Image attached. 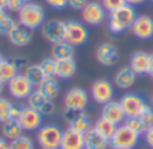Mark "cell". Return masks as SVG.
I'll return each instance as SVG.
<instances>
[{
  "label": "cell",
  "mask_w": 153,
  "mask_h": 149,
  "mask_svg": "<svg viewBox=\"0 0 153 149\" xmlns=\"http://www.w3.org/2000/svg\"><path fill=\"white\" fill-rule=\"evenodd\" d=\"M19 24L28 30L40 28L46 21L45 8L35 1H27L18 12Z\"/></svg>",
  "instance_id": "1"
},
{
  "label": "cell",
  "mask_w": 153,
  "mask_h": 149,
  "mask_svg": "<svg viewBox=\"0 0 153 149\" xmlns=\"http://www.w3.org/2000/svg\"><path fill=\"white\" fill-rule=\"evenodd\" d=\"M136 18H137V13H136L134 7L130 4H125L118 10L109 12V30L113 34H121L132 27Z\"/></svg>",
  "instance_id": "2"
},
{
  "label": "cell",
  "mask_w": 153,
  "mask_h": 149,
  "mask_svg": "<svg viewBox=\"0 0 153 149\" xmlns=\"http://www.w3.org/2000/svg\"><path fill=\"white\" fill-rule=\"evenodd\" d=\"M62 130L55 124L42 125L36 133V141L40 149H59L62 139Z\"/></svg>",
  "instance_id": "3"
},
{
  "label": "cell",
  "mask_w": 153,
  "mask_h": 149,
  "mask_svg": "<svg viewBox=\"0 0 153 149\" xmlns=\"http://www.w3.org/2000/svg\"><path fill=\"white\" fill-rule=\"evenodd\" d=\"M140 141V134L133 132L125 124L117 126L116 133L110 139L111 149H134Z\"/></svg>",
  "instance_id": "4"
},
{
  "label": "cell",
  "mask_w": 153,
  "mask_h": 149,
  "mask_svg": "<svg viewBox=\"0 0 153 149\" xmlns=\"http://www.w3.org/2000/svg\"><path fill=\"white\" fill-rule=\"evenodd\" d=\"M43 38L51 44H55L59 42H65L66 38V21L59 20V19H50L45 21L40 27Z\"/></svg>",
  "instance_id": "5"
},
{
  "label": "cell",
  "mask_w": 153,
  "mask_h": 149,
  "mask_svg": "<svg viewBox=\"0 0 153 149\" xmlns=\"http://www.w3.org/2000/svg\"><path fill=\"white\" fill-rule=\"evenodd\" d=\"M67 43L71 46H82L89 40V30L83 23H79L76 20L66 21V38Z\"/></svg>",
  "instance_id": "6"
},
{
  "label": "cell",
  "mask_w": 153,
  "mask_h": 149,
  "mask_svg": "<svg viewBox=\"0 0 153 149\" xmlns=\"http://www.w3.org/2000/svg\"><path fill=\"white\" fill-rule=\"evenodd\" d=\"M7 87L10 94L16 99H27L30 94L34 91L35 86L27 79L24 74L19 73L16 77H13L10 82L7 83Z\"/></svg>",
  "instance_id": "7"
},
{
  "label": "cell",
  "mask_w": 153,
  "mask_h": 149,
  "mask_svg": "<svg viewBox=\"0 0 153 149\" xmlns=\"http://www.w3.org/2000/svg\"><path fill=\"white\" fill-rule=\"evenodd\" d=\"M89 104V94L81 87H73L66 93L63 99L65 109L74 112H85Z\"/></svg>",
  "instance_id": "8"
},
{
  "label": "cell",
  "mask_w": 153,
  "mask_h": 149,
  "mask_svg": "<svg viewBox=\"0 0 153 149\" xmlns=\"http://www.w3.org/2000/svg\"><path fill=\"white\" fill-rule=\"evenodd\" d=\"M82 20L89 26H100L106 19V10L98 1H89L81 11Z\"/></svg>",
  "instance_id": "9"
},
{
  "label": "cell",
  "mask_w": 153,
  "mask_h": 149,
  "mask_svg": "<svg viewBox=\"0 0 153 149\" xmlns=\"http://www.w3.org/2000/svg\"><path fill=\"white\" fill-rule=\"evenodd\" d=\"M42 117L40 112H38L36 109H32L31 106H23L22 107V113L18 118V122L20 124L22 129L24 132H34L39 130L42 126Z\"/></svg>",
  "instance_id": "10"
},
{
  "label": "cell",
  "mask_w": 153,
  "mask_h": 149,
  "mask_svg": "<svg viewBox=\"0 0 153 149\" xmlns=\"http://www.w3.org/2000/svg\"><path fill=\"white\" fill-rule=\"evenodd\" d=\"M91 98L94 99L97 104L105 105L110 102L114 97V86L110 81L108 79H97L91 85Z\"/></svg>",
  "instance_id": "11"
},
{
  "label": "cell",
  "mask_w": 153,
  "mask_h": 149,
  "mask_svg": "<svg viewBox=\"0 0 153 149\" xmlns=\"http://www.w3.org/2000/svg\"><path fill=\"white\" fill-rule=\"evenodd\" d=\"M120 104H121L126 117H138L141 114V112L144 110V107L146 106L143 97L134 93L124 94L120 99Z\"/></svg>",
  "instance_id": "12"
},
{
  "label": "cell",
  "mask_w": 153,
  "mask_h": 149,
  "mask_svg": "<svg viewBox=\"0 0 153 149\" xmlns=\"http://www.w3.org/2000/svg\"><path fill=\"white\" fill-rule=\"evenodd\" d=\"M118 58H120L118 50L111 43H101L95 48V59H97L98 63L105 67L114 66L118 62Z\"/></svg>",
  "instance_id": "13"
},
{
  "label": "cell",
  "mask_w": 153,
  "mask_h": 149,
  "mask_svg": "<svg viewBox=\"0 0 153 149\" xmlns=\"http://www.w3.org/2000/svg\"><path fill=\"white\" fill-rule=\"evenodd\" d=\"M130 30L132 34L138 39H151L153 36V19L148 15H138L133 21Z\"/></svg>",
  "instance_id": "14"
},
{
  "label": "cell",
  "mask_w": 153,
  "mask_h": 149,
  "mask_svg": "<svg viewBox=\"0 0 153 149\" xmlns=\"http://www.w3.org/2000/svg\"><path fill=\"white\" fill-rule=\"evenodd\" d=\"M101 117L111 121V122L116 124V125H121V124H124L125 120H126V116H125V112H124V109H122L120 101H113V99H111L110 102H108V104L102 105Z\"/></svg>",
  "instance_id": "15"
},
{
  "label": "cell",
  "mask_w": 153,
  "mask_h": 149,
  "mask_svg": "<svg viewBox=\"0 0 153 149\" xmlns=\"http://www.w3.org/2000/svg\"><path fill=\"white\" fill-rule=\"evenodd\" d=\"M59 149H85V134L67 128L62 133Z\"/></svg>",
  "instance_id": "16"
},
{
  "label": "cell",
  "mask_w": 153,
  "mask_h": 149,
  "mask_svg": "<svg viewBox=\"0 0 153 149\" xmlns=\"http://www.w3.org/2000/svg\"><path fill=\"white\" fill-rule=\"evenodd\" d=\"M110 147V141L103 137L94 126L85 133V149H108Z\"/></svg>",
  "instance_id": "17"
},
{
  "label": "cell",
  "mask_w": 153,
  "mask_h": 149,
  "mask_svg": "<svg viewBox=\"0 0 153 149\" xmlns=\"http://www.w3.org/2000/svg\"><path fill=\"white\" fill-rule=\"evenodd\" d=\"M136 77H137V74L129 66H124L114 74V86L121 89V90H126L134 85Z\"/></svg>",
  "instance_id": "18"
},
{
  "label": "cell",
  "mask_w": 153,
  "mask_h": 149,
  "mask_svg": "<svg viewBox=\"0 0 153 149\" xmlns=\"http://www.w3.org/2000/svg\"><path fill=\"white\" fill-rule=\"evenodd\" d=\"M129 67L136 73L137 75L141 74H149V54L144 51H137L130 58Z\"/></svg>",
  "instance_id": "19"
},
{
  "label": "cell",
  "mask_w": 153,
  "mask_h": 149,
  "mask_svg": "<svg viewBox=\"0 0 153 149\" xmlns=\"http://www.w3.org/2000/svg\"><path fill=\"white\" fill-rule=\"evenodd\" d=\"M8 40H10L13 46H16V47H26L32 40L31 30H28L19 24V26L8 35Z\"/></svg>",
  "instance_id": "20"
},
{
  "label": "cell",
  "mask_w": 153,
  "mask_h": 149,
  "mask_svg": "<svg viewBox=\"0 0 153 149\" xmlns=\"http://www.w3.org/2000/svg\"><path fill=\"white\" fill-rule=\"evenodd\" d=\"M38 90L43 94L47 99L50 101H54L55 98H58L59 93H61V86H59V82L54 78H46L39 86H38Z\"/></svg>",
  "instance_id": "21"
},
{
  "label": "cell",
  "mask_w": 153,
  "mask_h": 149,
  "mask_svg": "<svg viewBox=\"0 0 153 149\" xmlns=\"http://www.w3.org/2000/svg\"><path fill=\"white\" fill-rule=\"evenodd\" d=\"M76 73V63L74 58L56 61V77L61 79H70Z\"/></svg>",
  "instance_id": "22"
},
{
  "label": "cell",
  "mask_w": 153,
  "mask_h": 149,
  "mask_svg": "<svg viewBox=\"0 0 153 149\" xmlns=\"http://www.w3.org/2000/svg\"><path fill=\"white\" fill-rule=\"evenodd\" d=\"M51 58H54L55 61L74 58V46L67 43L66 40L55 43V44H53V48H51Z\"/></svg>",
  "instance_id": "23"
},
{
  "label": "cell",
  "mask_w": 153,
  "mask_h": 149,
  "mask_svg": "<svg viewBox=\"0 0 153 149\" xmlns=\"http://www.w3.org/2000/svg\"><path fill=\"white\" fill-rule=\"evenodd\" d=\"M23 129H22L20 124L18 122V120H8L5 122H3L1 125V133L3 137L8 141H12V140L18 139L23 134Z\"/></svg>",
  "instance_id": "24"
},
{
  "label": "cell",
  "mask_w": 153,
  "mask_h": 149,
  "mask_svg": "<svg viewBox=\"0 0 153 149\" xmlns=\"http://www.w3.org/2000/svg\"><path fill=\"white\" fill-rule=\"evenodd\" d=\"M69 128H71V129H74V130L81 132V133L85 134L90 128H91L90 117L85 112H78V114L69 122Z\"/></svg>",
  "instance_id": "25"
},
{
  "label": "cell",
  "mask_w": 153,
  "mask_h": 149,
  "mask_svg": "<svg viewBox=\"0 0 153 149\" xmlns=\"http://www.w3.org/2000/svg\"><path fill=\"white\" fill-rule=\"evenodd\" d=\"M23 74L26 75L27 79H28L35 87H38V86L46 79V75H45V73L42 71L39 64H28V66L24 69Z\"/></svg>",
  "instance_id": "26"
},
{
  "label": "cell",
  "mask_w": 153,
  "mask_h": 149,
  "mask_svg": "<svg viewBox=\"0 0 153 149\" xmlns=\"http://www.w3.org/2000/svg\"><path fill=\"white\" fill-rule=\"evenodd\" d=\"M18 74H19V70L13 64V62L11 59H3L1 64H0V81L3 83H8Z\"/></svg>",
  "instance_id": "27"
},
{
  "label": "cell",
  "mask_w": 153,
  "mask_h": 149,
  "mask_svg": "<svg viewBox=\"0 0 153 149\" xmlns=\"http://www.w3.org/2000/svg\"><path fill=\"white\" fill-rule=\"evenodd\" d=\"M117 126L118 125H116V124H113L111 121L106 120V118H103V117H100L94 124V128L97 129L103 137H106L109 141H110V139L113 137V134L116 133Z\"/></svg>",
  "instance_id": "28"
},
{
  "label": "cell",
  "mask_w": 153,
  "mask_h": 149,
  "mask_svg": "<svg viewBox=\"0 0 153 149\" xmlns=\"http://www.w3.org/2000/svg\"><path fill=\"white\" fill-rule=\"evenodd\" d=\"M47 101H50V99H47L36 89V90L32 91V93L30 94V97L27 98V105H28V106H31L32 109H36L38 112H40V110L43 109V106L47 104Z\"/></svg>",
  "instance_id": "29"
},
{
  "label": "cell",
  "mask_w": 153,
  "mask_h": 149,
  "mask_svg": "<svg viewBox=\"0 0 153 149\" xmlns=\"http://www.w3.org/2000/svg\"><path fill=\"white\" fill-rule=\"evenodd\" d=\"M42 71L45 73L46 78H54L56 77V61L54 58H45L39 63Z\"/></svg>",
  "instance_id": "30"
},
{
  "label": "cell",
  "mask_w": 153,
  "mask_h": 149,
  "mask_svg": "<svg viewBox=\"0 0 153 149\" xmlns=\"http://www.w3.org/2000/svg\"><path fill=\"white\" fill-rule=\"evenodd\" d=\"M124 124L128 126V128L132 129L133 132L138 133L140 136L145 133V130L148 129V126L144 124V121L141 120L140 117H126V120H125Z\"/></svg>",
  "instance_id": "31"
},
{
  "label": "cell",
  "mask_w": 153,
  "mask_h": 149,
  "mask_svg": "<svg viewBox=\"0 0 153 149\" xmlns=\"http://www.w3.org/2000/svg\"><path fill=\"white\" fill-rule=\"evenodd\" d=\"M18 26H19V23H16L15 19L11 18L10 15H5L4 18L0 20V35L8 36Z\"/></svg>",
  "instance_id": "32"
},
{
  "label": "cell",
  "mask_w": 153,
  "mask_h": 149,
  "mask_svg": "<svg viewBox=\"0 0 153 149\" xmlns=\"http://www.w3.org/2000/svg\"><path fill=\"white\" fill-rule=\"evenodd\" d=\"M10 149H35V144L30 137L23 136L10 141Z\"/></svg>",
  "instance_id": "33"
},
{
  "label": "cell",
  "mask_w": 153,
  "mask_h": 149,
  "mask_svg": "<svg viewBox=\"0 0 153 149\" xmlns=\"http://www.w3.org/2000/svg\"><path fill=\"white\" fill-rule=\"evenodd\" d=\"M11 104L8 99L1 98L0 97V122H5V121L10 120V110H11Z\"/></svg>",
  "instance_id": "34"
},
{
  "label": "cell",
  "mask_w": 153,
  "mask_h": 149,
  "mask_svg": "<svg viewBox=\"0 0 153 149\" xmlns=\"http://www.w3.org/2000/svg\"><path fill=\"white\" fill-rule=\"evenodd\" d=\"M101 4L103 5L106 12H113L126 4V0H101Z\"/></svg>",
  "instance_id": "35"
},
{
  "label": "cell",
  "mask_w": 153,
  "mask_h": 149,
  "mask_svg": "<svg viewBox=\"0 0 153 149\" xmlns=\"http://www.w3.org/2000/svg\"><path fill=\"white\" fill-rule=\"evenodd\" d=\"M138 117L144 121V124H145L148 128H149V126H152L153 125V107L149 106V105H146Z\"/></svg>",
  "instance_id": "36"
},
{
  "label": "cell",
  "mask_w": 153,
  "mask_h": 149,
  "mask_svg": "<svg viewBox=\"0 0 153 149\" xmlns=\"http://www.w3.org/2000/svg\"><path fill=\"white\" fill-rule=\"evenodd\" d=\"M24 3V0H7V10L10 12H19Z\"/></svg>",
  "instance_id": "37"
},
{
  "label": "cell",
  "mask_w": 153,
  "mask_h": 149,
  "mask_svg": "<svg viewBox=\"0 0 153 149\" xmlns=\"http://www.w3.org/2000/svg\"><path fill=\"white\" fill-rule=\"evenodd\" d=\"M11 61L13 62V64H15L16 67H18V70H24L27 66H28V61H27V58H24V56H13Z\"/></svg>",
  "instance_id": "38"
},
{
  "label": "cell",
  "mask_w": 153,
  "mask_h": 149,
  "mask_svg": "<svg viewBox=\"0 0 153 149\" xmlns=\"http://www.w3.org/2000/svg\"><path fill=\"white\" fill-rule=\"evenodd\" d=\"M50 7L55 8V10H62V8L67 7L69 4V0H45Z\"/></svg>",
  "instance_id": "39"
},
{
  "label": "cell",
  "mask_w": 153,
  "mask_h": 149,
  "mask_svg": "<svg viewBox=\"0 0 153 149\" xmlns=\"http://www.w3.org/2000/svg\"><path fill=\"white\" fill-rule=\"evenodd\" d=\"M89 3V0H69V7L75 11H82V8Z\"/></svg>",
  "instance_id": "40"
},
{
  "label": "cell",
  "mask_w": 153,
  "mask_h": 149,
  "mask_svg": "<svg viewBox=\"0 0 153 149\" xmlns=\"http://www.w3.org/2000/svg\"><path fill=\"white\" fill-rule=\"evenodd\" d=\"M54 113H55V105L53 104V101H47V104L40 110V114L42 116H51Z\"/></svg>",
  "instance_id": "41"
},
{
  "label": "cell",
  "mask_w": 153,
  "mask_h": 149,
  "mask_svg": "<svg viewBox=\"0 0 153 149\" xmlns=\"http://www.w3.org/2000/svg\"><path fill=\"white\" fill-rule=\"evenodd\" d=\"M144 137H145V142L148 144V147L151 149H153V125L149 126V128L145 130Z\"/></svg>",
  "instance_id": "42"
},
{
  "label": "cell",
  "mask_w": 153,
  "mask_h": 149,
  "mask_svg": "<svg viewBox=\"0 0 153 149\" xmlns=\"http://www.w3.org/2000/svg\"><path fill=\"white\" fill-rule=\"evenodd\" d=\"M22 113V107L18 106V105H13L11 106V110H10V120H18L19 116Z\"/></svg>",
  "instance_id": "43"
},
{
  "label": "cell",
  "mask_w": 153,
  "mask_h": 149,
  "mask_svg": "<svg viewBox=\"0 0 153 149\" xmlns=\"http://www.w3.org/2000/svg\"><path fill=\"white\" fill-rule=\"evenodd\" d=\"M0 149H10V141L4 137H0Z\"/></svg>",
  "instance_id": "44"
},
{
  "label": "cell",
  "mask_w": 153,
  "mask_h": 149,
  "mask_svg": "<svg viewBox=\"0 0 153 149\" xmlns=\"http://www.w3.org/2000/svg\"><path fill=\"white\" fill-rule=\"evenodd\" d=\"M145 0H126V4H130V5H138V4H143Z\"/></svg>",
  "instance_id": "45"
},
{
  "label": "cell",
  "mask_w": 153,
  "mask_h": 149,
  "mask_svg": "<svg viewBox=\"0 0 153 149\" xmlns=\"http://www.w3.org/2000/svg\"><path fill=\"white\" fill-rule=\"evenodd\" d=\"M149 74H153V54H149Z\"/></svg>",
  "instance_id": "46"
},
{
  "label": "cell",
  "mask_w": 153,
  "mask_h": 149,
  "mask_svg": "<svg viewBox=\"0 0 153 149\" xmlns=\"http://www.w3.org/2000/svg\"><path fill=\"white\" fill-rule=\"evenodd\" d=\"M0 10H7V0H0Z\"/></svg>",
  "instance_id": "47"
},
{
  "label": "cell",
  "mask_w": 153,
  "mask_h": 149,
  "mask_svg": "<svg viewBox=\"0 0 153 149\" xmlns=\"http://www.w3.org/2000/svg\"><path fill=\"white\" fill-rule=\"evenodd\" d=\"M4 85H5V83H3L1 81H0V97H1L3 91H4Z\"/></svg>",
  "instance_id": "48"
},
{
  "label": "cell",
  "mask_w": 153,
  "mask_h": 149,
  "mask_svg": "<svg viewBox=\"0 0 153 149\" xmlns=\"http://www.w3.org/2000/svg\"><path fill=\"white\" fill-rule=\"evenodd\" d=\"M5 15H7V13H5V11L4 10H0V20H1V19L4 18Z\"/></svg>",
  "instance_id": "49"
},
{
  "label": "cell",
  "mask_w": 153,
  "mask_h": 149,
  "mask_svg": "<svg viewBox=\"0 0 153 149\" xmlns=\"http://www.w3.org/2000/svg\"><path fill=\"white\" fill-rule=\"evenodd\" d=\"M3 59H4V58H3V56H1V54H0V64H1V62H3Z\"/></svg>",
  "instance_id": "50"
},
{
  "label": "cell",
  "mask_w": 153,
  "mask_h": 149,
  "mask_svg": "<svg viewBox=\"0 0 153 149\" xmlns=\"http://www.w3.org/2000/svg\"><path fill=\"white\" fill-rule=\"evenodd\" d=\"M151 102H152V105H153V93L151 94Z\"/></svg>",
  "instance_id": "51"
},
{
  "label": "cell",
  "mask_w": 153,
  "mask_h": 149,
  "mask_svg": "<svg viewBox=\"0 0 153 149\" xmlns=\"http://www.w3.org/2000/svg\"><path fill=\"white\" fill-rule=\"evenodd\" d=\"M24 1H26V3H27V1H34V0H24Z\"/></svg>",
  "instance_id": "52"
},
{
  "label": "cell",
  "mask_w": 153,
  "mask_h": 149,
  "mask_svg": "<svg viewBox=\"0 0 153 149\" xmlns=\"http://www.w3.org/2000/svg\"><path fill=\"white\" fill-rule=\"evenodd\" d=\"M152 79H153V74H152Z\"/></svg>",
  "instance_id": "53"
},
{
  "label": "cell",
  "mask_w": 153,
  "mask_h": 149,
  "mask_svg": "<svg viewBox=\"0 0 153 149\" xmlns=\"http://www.w3.org/2000/svg\"><path fill=\"white\" fill-rule=\"evenodd\" d=\"M151 1H153V0H151Z\"/></svg>",
  "instance_id": "54"
}]
</instances>
